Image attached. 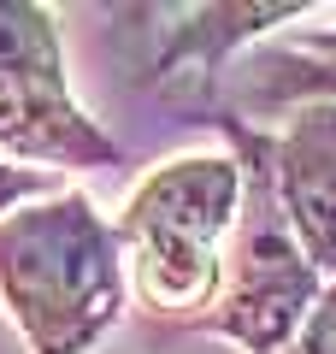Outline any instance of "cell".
Masks as SVG:
<instances>
[{
    "label": "cell",
    "instance_id": "9",
    "mask_svg": "<svg viewBox=\"0 0 336 354\" xmlns=\"http://www.w3.org/2000/svg\"><path fill=\"white\" fill-rule=\"evenodd\" d=\"M283 354H336V283L319 295V307L307 313V325L295 330V342Z\"/></svg>",
    "mask_w": 336,
    "mask_h": 354
},
{
    "label": "cell",
    "instance_id": "3",
    "mask_svg": "<svg viewBox=\"0 0 336 354\" xmlns=\"http://www.w3.org/2000/svg\"><path fill=\"white\" fill-rule=\"evenodd\" d=\"M218 130L230 136V153L242 165V213L230 236V266H224V290L200 330L236 342L248 354H283L319 295L330 283L289 230V213L277 201V171H272V136L254 130L248 118L218 113Z\"/></svg>",
    "mask_w": 336,
    "mask_h": 354
},
{
    "label": "cell",
    "instance_id": "6",
    "mask_svg": "<svg viewBox=\"0 0 336 354\" xmlns=\"http://www.w3.org/2000/svg\"><path fill=\"white\" fill-rule=\"evenodd\" d=\"M301 12H307V0H272V6H260V0H254V6H189L183 24H171L160 59H153V88H160V95H183L189 83L207 88L230 48L265 36L272 24H289V18H301Z\"/></svg>",
    "mask_w": 336,
    "mask_h": 354
},
{
    "label": "cell",
    "instance_id": "5",
    "mask_svg": "<svg viewBox=\"0 0 336 354\" xmlns=\"http://www.w3.org/2000/svg\"><path fill=\"white\" fill-rule=\"evenodd\" d=\"M272 171L295 242L336 283V101L289 106V124L272 136Z\"/></svg>",
    "mask_w": 336,
    "mask_h": 354
},
{
    "label": "cell",
    "instance_id": "8",
    "mask_svg": "<svg viewBox=\"0 0 336 354\" xmlns=\"http://www.w3.org/2000/svg\"><path fill=\"white\" fill-rule=\"evenodd\" d=\"M53 183H59V177H53V171H41V165H18V160H0V218H12L18 207L53 201Z\"/></svg>",
    "mask_w": 336,
    "mask_h": 354
},
{
    "label": "cell",
    "instance_id": "2",
    "mask_svg": "<svg viewBox=\"0 0 336 354\" xmlns=\"http://www.w3.org/2000/svg\"><path fill=\"white\" fill-rule=\"evenodd\" d=\"M242 213L236 153H183L153 165L124 207L118 242L130 254V295L160 325H189L212 313L230 266V236Z\"/></svg>",
    "mask_w": 336,
    "mask_h": 354
},
{
    "label": "cell",
    "instance_id": "1",
    "mask_svg": "<svg viewBox=\"0 0 336 354\" xmlns=\"http://www.w3.org/2000/svg\"><path fill=\"white\" fill-rule=\"evenodd\" d=\"M0 307L30 354H88L124 319V242L83 189L0 218Z\"/></svg>",
    "mask_w": 336,
    "mask_h": 354
},
{
    "label": "cell",
    "instance_id": "4",
    "mask_svg": "<svg viewBox=\"0 0 336 354\" xmlns=\"http://www.w3.org/2000/svg\"><path fill=\"white\" fill-rule=\"evenodd\" d=\"M0 148L18 160L71 165H118V142L77 106L65 83V53L48 6L30 0H0Z\"/></svg>",
    "mask_w": 336,
    "mask_h": 354
},
{
    "label": "cell",
    "instance_id": "7",
    "mask_svg": "<svg viewBox=\"0 0 336 354\" xmlns=\"http://www.w3.org/2000/svg\"><path fill=\"white\" fill-rule=\"evenodd\" d=\"M254 101L260 106H307V101H336V59L319 53L277 48L254 59Z\"/></svg>",
    "mask_w": 336,
    "mask_h": 354
}]
</instances>
